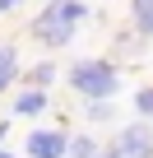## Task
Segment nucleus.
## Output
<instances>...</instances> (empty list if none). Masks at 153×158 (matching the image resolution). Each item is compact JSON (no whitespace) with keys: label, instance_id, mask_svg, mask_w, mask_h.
Listing matches in <instances>:
<instances>
[{"label":"nucleus","instance_id":"obj_14","mask_svg":"<svg viewBox=\"0 0 153 158\" xmlns=\"http://www.w3.org/2000/svg\"><path fill=\"white\" fill-rule=\"evenodd\" d=\"M10 10H14V0H0V14H10Z\"/></svg>","mask_w":153,"mask_h":158},{"label":"nucleus","instance_id":"obj_2","mask_svg":"<svg viewBox=\"0 0 153 158\" xmlns=\"http://www.w3.org/2000/svg\"><path fill=\"white\" fill-rule=\"evenodd\" d=\"M33 37L46 42V47H65V42L74 37V23H70V14H65L60 5H42L37 19H33Z\"/></svg>","mask_w":153,"mask_h":158},{"label":"nucleus","instance_id":"obj_4","mask_svg":"<svg viewBox=\"0 0 153 158\" xmlns=\"http://www.w3.org/2000/svg\"><path fill=\"white\" fill-rule=\"evenodd\" d=\"M28 158H70V135L65 130H33Z\"/></svg>","mask_w":153,"mask_h":158},{"label":"nucleus","instance_id":"obj_11","mask_svg":"<svg viewBox=\"0 0 153 158\" xmlns=\"http://www.w3.org/2000/svg\"><path fill=\"white\" fill-rule=\"evenodd\" d=\"M88 116H93V121H111L116 107H111V102H88Z\"/></svg>","mask_w":153,"mask_h":158},{"label":"nucleus","instance_id":"obj_7","mask_svg":"<svg viewBox=\"0 0 153 158\" xmlns=\"http://www.w3.org/2000/svg\"><path fill=\"white\" fill-rule=\"evenodd\" d=\"M130 28L139 37H153V0H135L130 5Z\"/></svg>","mask_w":153,"mask_h":158},{"label":"nucleus","instance_id":"obj_3","mask_svg":"<svg viewBox=\"0 0 153 158\" xmlns=\"http://www.w3.org/2000/svg\"><path fill=\"white\" fill-rule=\"evenodd\" d=\"M111 149L121 153V158H153V130L148 126H125L121 135H111Z\"/></svg>","mask_w":153,"mask_h":158},{"label":"nucleus","instance_id":"obj_15","mask_svg":"<svg viewBox=\"0 0 153 158\" xmlns=\"http://www.w3.org/2000/svg\"><path fill=\"white\" fill-rule=\"evenodd\" d=\"M0 158H14V153H0Z\"/></svg>","mask_w":153,"mask_h":158},{"label":"nucleus","instance_id":"obj_9","mask_svg":"<svg viewBox=\"0 0 153 158\" xmlns=\"http://www.w3.org/2000/svg\"><path fill=\"white\" fill-rule=\"evenodd\" d=\"M135 112H139V116H153V84L135 89Z\"/></svg>","mask_w":153,"mask_h":158},{"label":"nucleus","instance_id":"obj_6","mask_svg":"<svg viewBox=\"0 0 153 158\" xmlns=\"http://www.w3.org/2000/svg\"><path fill=\"white\" fill-rule=\"evenodd\" d=\"M14 79H19V51H14V42H0V93Z\"/></svg>","mask_w":153,"mask_h":158},{"label":"nucleus","instance_id":"obj_1","mask_svg":"<svg viewBox=\"0 0 153 158\" xmlns=\"http://www.w3.org/2000/svg\"><path fill=\"white\" fill-rule=\"evenodd\" d=\"M65 79H70V89L79 93V98H88V102H111V98H116V89H121L116 65H111V60H98V56L74 60Z\"/></svg>","mask_w":153,"mask_h":158},{"label":"nucleus","instance_id":"obj_5","mask_svg":"<svg viewBox=\"0 0 153 158\" xmlns=\"http://www.w3.org/2000/svg\"><path fill=\"white\" fill-rule=\"evenodd\" d=\"M51 107V93L46 89H23L19 98H14V116H37V112H46Z\"/></svg>","mask_w":153,"mask_h":158},{"label":"nucleus","instance_id":"obj_13","mask_svg":"<svg viewBox=\"0 0 153 158\" xmlns=\"http://www.w3.org/2000/svg\"><path fill=\"white\" fill-rule=\"evenodd\" d=\"M98 158H121V153H116L111 144H102V149H98Z\"/></svg>","mask_w":153,"mask_h":158},{"label":"nucleus","instance_id":"obj_8","mask_svg":"<svg viewBox=\"0 0 153 158\" xmlns=\"http://www.w3.org/2000/svg\"><path fill=\"white\" fill-rule=\"evenodd\" d=\"M70 158H98V135H74L70 139Z\"/></svg>","mask_w":153,"mask_h":158},{"label":"nucleus","instance_id":"obj_12","mask_svg":"<svg viewBox=\"0 0 153 158\" xmlns=\"http://www.w3.org/2000/svg\"><path fill=\"white\" fill-rule=\"evenodd\" d=\"M60 10L70 14V23H74V19H88V14H93L88 5H79V0H65V5H60Z\"/></svg>","mask_w":153,"mask_h":158},{"label":"nucleus","instance_id":"obj_10","mask_svg":"<svg viewBox=\"0 0 153 158\" xmlns=\"http://www.w3.org/2000/svg\"><path fill=\"white\" fill-rule=\"evenodd\" d=\"M51 79H56V65H51V60H42V65H33V89H46Z\"/></svg>","mask_w":153,"mask_h":158}]
</instances>
